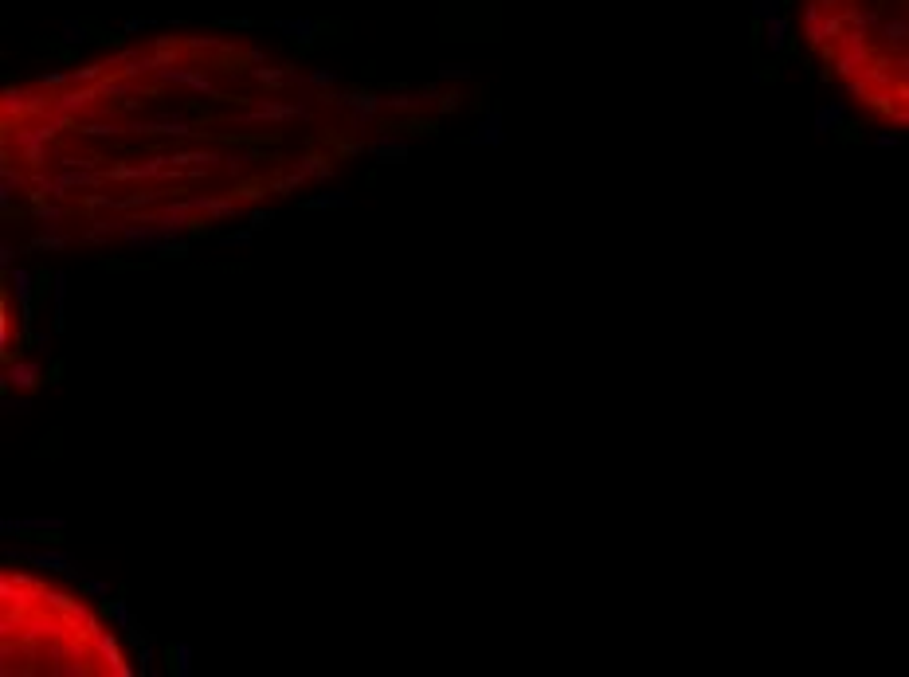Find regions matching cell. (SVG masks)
Wrapping results in <instances>:
<instances>
[{
  "label": "cell",
  "mask_w": 909,
  "mask_h": 677,
  "mask_svg": "<svg viewBox=\"0 0 909 677\" xmlns=\"http://www.w3.org/2000/svg\"><path fill=\"white\" fill-rule=\"evenodd\" d=\"M803 40L850 98L909 110V0H803Z\"/></svg>",
  "instance_id": "obj_1"
},
{
  "label": "cell",
  "mask_w": 909,
  "mask_h": 677,
  "mask_svg": "<svg viewBox=\"0 0 909 677\" xmlns=\"http://www.w3.org/2000/svg\"><path fill=\"white\" fill-rule=\"evenodd\" d=\"M839 118H843V106H827V110H823V114H820V130H827V126H835V121H839Z\"/></svg>",
  "instance_id": "obj_2"
},
{
  "label": "cell",
  "mask_w": 909,
  "mask_h": 677,
  "mask_svg": "<svg viewBox=\"0 0 909 677\" xmlns=\"http://www.w3.org/2000/svg\"><path fill=\"white\" fill-rule=\"evenodd\" d=\"M898 145V133H878V149H894Z\"/></svg>",
  "instance_id": "obj_3"
}]
</instances>
